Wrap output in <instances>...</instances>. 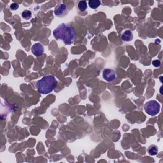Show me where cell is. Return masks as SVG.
I'll list each match as a JSON object with an SVG mask.
<instances>
[{
	"instance_id": "4fadbf2b",
	"label": "cell",
	"mask_w": 163,
	"mask_h": 163,
	"mask_svg": "<svg viewBox=\"0 0 163 163\" xmlns=\"http://www.w3.org/2000/svg\"><path fill=\"white\" fill-rule=\"evenodd\" d=\"M161 61L159 60H154L152 61V65L154 67H159L161 66Z\"/></svg>"
},
{
	"instance_id": "9c48e42d",
	"label": "cell",
	"mask_w": 163,
	"mask_h": 163,
	"mask_svg": "<svg viewBox=\"0 0 163 163\" xmlns=\"http://www.w3.org/2000/svg\"><path fill=\"white\" fill-rule=\"evenodd\" d=\"M148 153L150 155V156H156V155L158 152V148L156 145H150L148 148L147 150Z\"/></svg>"
},
{
	"instance_id": "52a82bcc",
	"label": "cell",
	"mask_w": 163,
	"mask_h": 163,
	"mask_svg": "<svg viewBox=\"0 0 163 163\" xmlns=\"http://www.w3.org/2000/svg\"><path fill=\"white\" fill-rule=\"evenodd\" d=\"M133 38V32L130 30H126L121 36V39L124 42H130Z\"/></svg>"
},
{
	"instance_id": "30bf717a",
	"label": "cell",
	"mask_w": 163,
	"mask_h": 163,
	"mask_svg": "<svg viewBox=\"0 0 163 163\" xmlns=\"http://www.w3.org/2000/svg\"><path fill=\"white\" fill-rule=\"evenodd\" d=\"M78 8L79 10L82 12H84L85 10H86L87 8V2L85 1H80L78 3Z\"/></svg>"
},
{
	"instance_id": "5b68a950",
	"label": "cell",
	"mask_w": 163,
	"mask_h": 163,
	"mask_svg": "<svg viewBox=\"0 0 163 163\" xmlns=\"http://www.w3.org/2000/svg\"><path fill=\"white\" fill-rule=\"evenodd\" d=\"M68 13V8L64 3H61L58 5L55 8L54 14L57 17H63L66 15Z\"/></svg>"
},
{
	"instance_id": "8fae6325",
	"label": "cell",
	"mask_w": 163,
	"mask_h": 163,
	"mask_svg": "<svg viewBox=\"0 0 163 163\" xmlns=\"http://www.w3.org/2000/svg\"><path fill=\"white\" fill-rule=\"evenodd\" d=\"M22 17L24 19L29 20L32 17L31 12L30 11V10H24V11H23L22 13Z\"/></svg>"
},
{
	"instance_id": "7a4b0ae2",
	"label": "cell",
	"mask_w": 163,
	"mask_h": 163,
	"mask_svg": "<svg viewBox=\"0 0 163 163\" xmlns=\"http://www.w3.org/2000/svg\"><path fill=\"white\" fill-rule=\"evenodd\" d=\"M56 79L52 75L43 76L36 83L38 92L42 94H47L54 90L57 86Z\"/></svg>"
},
{
	"instance_id": "ba28073f",
	"label": "cell",
	"mask_w": 163,
	"mask_h": 163,
	"mask_svg": "<svg viewBox=\"0 0 163 163\" xmlns=\"http://www.w3.org/2000/svg\"><path fill=\"white\" fill-rule=\"evenodd\" d=\"M88 5L91 9H96L100 6L101 1L99 0H91V1H89Z\"/></svg>"
},
{
	"instance_id": "277c9868",
	"label": "cell",
	"mask_w": 163,
	"mask_h": 163,
	"mask_svg": "<svg viewBox=\"0 0 163 163\" xmlns=\"http://www.w3.org/2000/svg\"><path fill=\"white\" fill-rule=\"evenodd\" d=\"M103 79L107 82H112L116 79V72L111 68L105 69L103 72Z\"/></svg>"
},
{
	"instance_id": "8992f818",
	"label": "cell",
	"mask_w": 163,
	"mask_h": 163,
	"mask_svg": "<svg viewBox=\"0 0 163 163\" xmlns=\"http://www.w3.org/2000/svg\"><path fill=\"white\" fill-rule=\"evenodd\" d=\"M32 53L36 56L42 55L44 52V47L43 45L40 43H36L31 48Z\"/></svg>"
},
{
	"instance_id": "7c38bea8",
	"label": "cell",
	"mask_w": 163,
	"mask_h": 163,
	"mask_svg": "<svg viewBox=\"0 0 163 163\" xmlns=\"http://www.w3.org/2000/svg\"><path fill=\"white\" fill-rule=\"evenodd\" d=\"M10 9L12 10H17L19 9V5H18V4L17 3H12L10 6Z\"/></svg>"
},
{
	"instance_id": "6da1fadb",
	"label": "cell",
	"mask_w": 163,
	"mask_h": 163,
	"mask_svg": "<svg viewBox=\"0 0 163 163\" xmlns=\"http://www.w3.org/2000/svg\"><path fill=\"white\" fill-rule=\"evenodd\" d=\"M54 38L56 40H60L66 45L73 44L76 38V33L73 27L70 24L62 23L57 27L53 31Z\"/></svg>"
},
{
	"instance_id": "3957f363",
	"label": "cell",
	"mask_w": 163,
	"mask_h": 163,
	"mask_svg": "<svg viewBox=\"0 0 163 163\" xmlns=\"http://www.w3.org/2000/svg\"><path fill=\"white\" fill-rule=\"evenodd\" d=\"M144 108L146 113L151 116H155L159 113L160 105L156 101L150 100L145 103Z\"/></svg>"
}]
</instances>
